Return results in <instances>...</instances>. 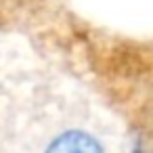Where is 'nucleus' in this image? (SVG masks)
<instances>
[{
  "mask_svg": "<svg viewBox=\"0 0 153 153\" xmlns=\"http://www.w3.org/2000/svg\"><path fill=\"white\" fill-rule=\"evenodd\" d=\"M46 153H107V149L92 132L67 126L51 138Z\"/></svg>",
  "mask_w": 153,
  "mask_h": 153,
  "instance_id": "1",
  "label": "nucleus"
}]
</instances>
